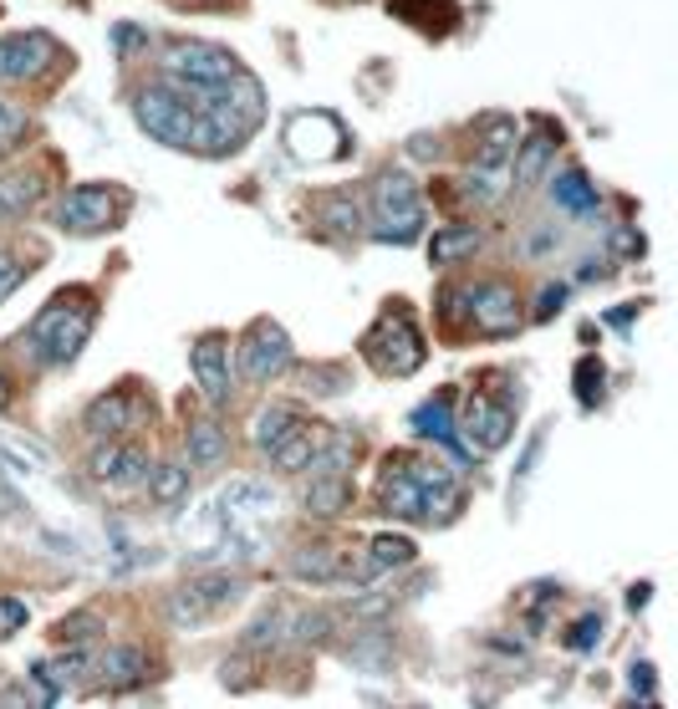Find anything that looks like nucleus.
Returning a JSON list of instances; mask_svg holds the SVG:
<instances>
[{"instance_id": "1", "label": "nucleus", "mask_w": 678, "mask_h": 709, "mask_svg": "<svg viewBox=\"0 0 678 709\" xmlns=\"http://www.w3.org/2000/svg\"><path fill=\"white\" fill-rule=\"evenodd\" d=\"M424 230V194L409 169H382L373 179V210H367V236L382 245H409Z\"/></svg>"}, {"instance_id": "2", "label": "nucleus", "mask_w": 678, "mask_h": 709, "mask_svg": "<svg viewBox=\"0 0 678 709\" xmlns=\"http://www.w3.org/2000/svg\"><path fill=\"white\" fill-rule=\"evenodd\" d=\"M92 317H98V306L87 302V296H56V302H47L41 312H36V321H32L36 357H41L47 368H72L77 353L87 347Z\"/></svg>"}, {"instance_id": "3", "label": "nucleus", "mask_w": 678, "mask_h": 709, "mask_svg": "<svg viewBox=\"0 0 678 709\" xmlns=\"http://www.w3.org/2000/svg\"><path fill=\"white\" fill-rule=\"evenodd\" d=\"M363 357L388 378H409L424 368V338H418L409 306H382V317L363 338Z\"/></svg>"}, {"instance_id": "4", "label": "nucleus", "mask_w": 678, "mask_h": 709, "mask_svg": "<svg viewBox=\"0 0 678 709\" xmlns=\"http://www.w3.org/2000/svg\"><path fill=\"white\" fill-rule=\"evenodd\" d=\"M246 597V577L240 572H199L189 582L168 592V618L179 628H199V623H215L225 608H235Z\"/></svg>"}, {"instance_id": "5", "label": "nucleus", "mask_w": 678, "mask_h": 709, "mask_svg": "<svg viewBox=\"0 0 678 709\" xmlns=\"http://www.w3.org/2000/svg\"><path fill=\"white\" fill-rule=\"evenodd\" d=\"M159 67H164V77L189 83V87H219V83L246 77L240 62H235L225 47H215V41H179V47H168L164 56H159Z\"/></svg>"}, {"instance_id": "6", "label": "nucleus", "mask_w": 678, "mask_h": 709, "mask_svg": "<svg viewBox=\"0 0 678 709\" xmlns=\"http://www.w3.org/2000/svg\"><path fill=\"white\" fill-rule=\"evenodd\" d=\"M117 204L123 200H117L113 185H77L56 200L51 220L62 225V230H72V236H98V230H113V220L123 215Z\"/></svg>"}, {"instance_id": "7", "label": "nucleus", "mask_w": 678, "mask_h": 709, "mask_svg": "<svg viewBox=\"0 0 678 709\" xmlns=\"http://www.w3.org/2000/svg\"><path fill=\"white\" fill-rule=\"evenodd\" d=\"M240 372L255 378V383H271V378H281L291 363H297V347H291V332L276 327V321H261L246 342H240Z\"/></svg>"}, {"instance_id": "8", "label": "nucleus", "mask_w": 678, "mask_h": 709, "mask_svg": "<svg viewBox=\"0 0 678 709\" xmlns=\"http://www.w3.org/2000/svg\"><path fill=\"white\" fill-rule=\"evenodd\" d=\"M464 317L485 327L490 338H515L520 332V302L505 281H475L464 287Z\"/></svg>"}, {"instance_id": "9", "label": "nucleus", "mask_w": 678, "mask_h": 709, "mask_svg": "<svg viewBox=\"0 0 678 709\" xmlns=\"http://www.w3.org/2000/svg\"><path fill=\"white\" fill-rule=\"evenodd\" d=\"M378 506L388 516H403V521H424V506H429V490L418 480L414 459H388L378 480Z\"/></svg>"}, {"instance_id": "10", "label": "nucleus", "mask_w": 678, "mask_h": 709, "mask_svg": "<svg viewBox=\"0 0 678 709\" xmlns=\"http://www.w3.org/2000/svg\"><path fill=\"white\" fill-rule=\"evenodd\" d=\"M189 368H194V383L199 393L210 398V404H225L230 398V338L225 332H204V338L194 342V353H189Z\"/></svg>"}, {"instance_id": "11", "label": "nucleus", "mask_w": 678, "mask_h": 709, "mask_svg": "<svg viewBox=\"0 0 678 709\" xmlns=\"http://www.w3.org/2000/svg\"><path fill=\"white\" fill-rule=\"evenodd\" d=\"M56 56V41L47 31H16L0 41V83H32L47 72V62Z\"/></svg>"}, {"instance_id": "12", "label": "nucleus", "mask_w": 678, "mask_h": 709, "mask_svg": "<svg viewBox=\"0 0 678 709\" xmlns=\"http://www.w3.org/2000/svg\"><path fill=\"white\" fill-rule=\"evenodd\" d=\"M286 143L297 159L306 164H322V159H337V153L348 149V138H342V123L331 118V113H301L291 128H286Z\"/></svg>"}, {"instance_id": "13", "label": "nucleus", "mask_w": 678, "mask_h": 709, "mask_svg": "<svg viewBox=\"0 0 678 709\" xmlns=\"http://www.w3.org/2000/svg\"><path fill=\"white\" fill-rule=\"evenodd\" d=\"M143 414H149V404H143L133 389L102 393L98 404L87 408V434H92V440H123L128 429L143 423Z\"/></svg>"}, {"instance_id": "14", "label": "nucleus", "mask_w": 678, "mask_h": 709, "mask_svg": "<svg viewBox=\"0 0 678 709\" xmlns=\"http://www.w3.org/2000/svg\"><path fill=\"white\" fill-rule=\"evenodd\" d=\"M511 429H515V414L505 404H495L490 393H475L469 398V408H464V434H469V444L475 450H500V444L511 440Z\"/></svg>"}, {"instance_id": "15", "label": "nucleus", "mask_w": 678, "mask_h": 709, "mask_svg": "<svg viewBox=\"0 0 678 709\" xmlns=\"http://www.w3.org/2000/svg\"><path fill=\"white\" fill-rule=\"evenodd\" d=\"M149 450H138V444H108L98 459H92V474H98L102 485H113V490H133L138 480H149Z\"/></svg>"}, {"instance_id": "16", "label": "nucleus", "mask_w": 678, "mask_h": 709, "mask_svg": "<svg viewBox=\"0 0 678 709\" xmlns=\"http://www.w3.org/2000/svg\"><path fill=\"white\" fill-rule=\"evenodd\" d=\"M409 423H414V434H424V440H439V444H444L454 465H469V455H464V444H460V429H454V408H449V393H439V398H429V404H418L414 414H409Z\"/></svg>"}, {"instance_id": "17", "label": "nucleus", "mask_w": 678, "mask_h": 709, "mask_svg": "<svg viewBox=\"0 0 678 709\" xmlns=\"http://www.w3.org/2000/svg\"><path fill=\"white\" fill-rule=\"evenodd\" d=\"M316 230L327 240H357L363 236V200H357V194H327V200H316Z\"/></svg>"}, {"instance_id": "18", "label": "nucleus", "mask_w": 678, "mask_h": 709, "mask_svg": "<svg viewBox=\"0 0 678 709\" xmlns=\"http://www.w3.org/2000/svg\"><path fill=\"white\" fill-rule=\"evenodd\" d=\"M41 200H47V174H41V169H11V174H0V220L26 215V210H36Z\"/></svg>"}, {"instance_id": "19", "label": "nucleus", "mask_w": 678, "mask_h": 709, "mask_svg": "<svg viewBox=\"0 0 678 709\" xmlns=\"http://www.w3.org/2000/svg\"><path fill=\"white\" fill-rule=\"evenodd\" d=\"M291 577H301V582H363V572H352L348 561L337 557L331 546H301L297 557H291Z\"/></svg>"}, {"instance_id": "20", "label": "nucleus", "mask_w": 678, "mask_h": 709, "mask_svg": "<svg viewBox=\"0 0 678 709\" xmlns=\"http://www.w3.org/2000/svg\"><path fill=\"white\" fill-rule=\"evenodd\" d=\"M291 618H297L291 608H265L261 618L240 633V648H246V654H281V648H291Z\"/></svg>"}, {"instance_id": "21", "label": "nucleus", "mask_w": 678, "mask_h": 709, "mask_svg": "<svg viewBox=\"0 0 678 709\" xmlns=\"http://www.w3.org/2000/svg\"><path fill=\"white\" fill-rule=\"evenodd\" d=\"M348 506H352V474L348 470H322L316 474L312 490H306V510L322 516V521H331V516H342Z\"/></svg>"}, {"instance_id": "22", "label": "nucleus", "mask_w": 678, "mask_h": 709, "mask_svg": "<svg viewBox=\"0 0 678 709\" xmlns=\"http://www.w3.org/2000/svg\"><path fill=\"white\" fill-rule=\"evenodd\" d=\"M98 663H102V689H138V684L153 679V663L143 648H113Z\"/></svg>"}, {"instance_id": "23", "label": "nucleus", "mask_w": 678, "mask_h": 709, "mask_svg": "<svg viewBox=\"0 0 678 709\" xmlns=\"http://www.w3.org/2000/svg\"><path fill=\"white\" fill-rule=\"evenodd\" d=\"M551 194H556V204H562L566 215H577V220L597 215V189H592V179H587L577 164H562V169H556V179H551Z\"/></svg>"}, {"instance_id": "24", "label": "nucleus", "mask_w": 678, "mask_h": 709, "mask_svg": "<svg viewBox=\"0 0 678 709\" xmlns=\"http://www.w3.org/2000/svg\"><path fill=\"white\" fill-rule=\"evenodd\" d=\"M322 444H327V429H306V423H301L297 434H291L271 459H276V470L281 474H301V470H312L316 459H322Z\"/></svg>"}, {"instance_id": "25", "label": "nucleus", "mask_w": 678, "mask_h": 709, "mask_svg": "<svg viewBox=\"0 0 678 709\" xmlns=\"http://www.w3.org/2000/svg\"><path fill=\"white\" fill-rule=\"evenodd\" d=\"M297 429H301V408H297V404H271V408L261 414V419H255L250 440L261 444L265 455H276V450H281V444L291 440Z\"/></svg>"}, {"instance_id": "26", "label": "nucleus", "mask_w": 678, "mask_h": 709, "mask_svg": "<svg viewBox=\"0 0 678 709\" xmlns=\"http://www.w3.org/2000/svg\"><path fill=\"white\" fill-rule=\"evenodd\" d=\"M511 149H515V123L505 118V113H490V118L480 123V169L500 174V164L511 159Z\"/></svg>"}, {"instance_id": "27", "label": "nucleus", "mask_w": 678, "mask_h": 709, "mask_svg": "<svg viewBox=\"0 0 678 709\" xmlns=\"http://www.w3.org/2000/svg\"><path fill=\"white\" fill-rule=\"evenodd\" d=\"M414 561V541L398 536V531H378V536L367 541V577H382L393 572V567H409Z\"/></svg>"}, {"instance_id": "28", "label": "nucleus", "mask_w": 678, "mask_h": 709, "mask_svg": "<svg viewBox=\"0 0 678 709\" xmlns=\"http://www.w3.org/2000/svg\"><path fill=\"white\" fill-rule=\"evenodd\" d=\"M485 245V230L480 225H444L434 236V266H454L464 255H475Z\"/></svg>"}, {"instance_id": "29", "label": "nucleus", "mask_w": 678, "mask_h": 709, "mask_svg": "<svg viewBox=\"0 0 678 709\" xmlns=\"http://www.w3.org/2000/svg\"><path fill=\"white\" fill-rule=\"evenodd\" d=\"M184 495H189V470L174 465V459H159V465L149 470V501L153 506H164V510H174V506H184Z\"/></svg>"}, {"instance_id": "30", "label": "nucleus", "mask_w": 678, "mask_h": 709, "mask_svg": "<svg viewBox=\"0 0 678 709\" xmlns=\"http://www.w3.org/2000/svg\"><path fill=\"white\" fill-rule=\"evenodd\" d=\"M556 134H526V149H520V159H515V185H536L541 174H547V164L556 159Z\"/></svg>"}, {"instance_id": "31", "label": "nucleus", "mask_w": 678, "mask_h": 709, "mask_svg": "<svg viewBox=\"0 0 678 709\" xmlns=\"http://www.w3.org/2000/svg\"><path fill=\"white\" fill-rule=\"evenodd\" d=\"M189 459H194L199 470H210V465H219V459H225V429H219L210 414L189 423Z\"/></svg>"}, {"instance_id": "32", "label": "nucleus", "mask_w": 678, "mask_h": 709, "mask_svg": "<svg viewBox=\"0 0 678 709\" xmlns=\"http://www.w3.org/2000/svg\"><path fill=\"white\" fill-rule=\"evenodd\" d=\"M331 628H337V618L322 612V608L297 612V618H291V648H316V643H327Z\"/></svg>"}, {"instance_id": "33", "label": "nucleus", "mask_w": 678, "mask_h": 709, "mask_svg": "<svg viewBox=\"0 0 678 709\" xmlns=\"http://www.w3.org/2000/svg\"><path fill=\"white\" fill-rule=\"evenodd\" d=\"M102 633V618L98 612H66L62 623H56V643H77V648H87V643Z\"/></svg>"}, {"instance_id": "34", "label": "nucleus", "mask_w": 678, "mask_h": 709, "mask_svg": "<svg viewBox=\"0 0 678 709\" xmlns=\"http://www.w3.org/2000/svg\"><path fill=\"white\" fill-rule=\"evenodd\" d=\"M26 138H32V118L21 107H11V102H0V153H11Z\"/></svg>"}, {"instance_id": "35", "label": "nucleus", "mask_w": 678, "mask_h": 709, "mask_svg": "<svg viewBox=\"0 0 678 709\" xmlns=\"http://www.w3.org/2000/svg\"><path fill=\"white\" fill-rule=\"evenodd\" d=\"M21 628H26V608L16 597H0V638H16Z\"/></svg>"}, {"instance_id": "36", "label": "nucleus", "mask_w": 678, "mask_h": 709, "mask_svg": "<svg viewBox=\"0 0 678 709\" xmlns=\"http://www.w3.org/2000/svg\"><path fill=\"white\" fill-rule=\"evenodd\" d=\"M21 276H26V266H21L11 251H0V302H5V296L21 287Z\"/></svg>"}, {"instance_id": "37", "label": "nucleus", "mask_w": 678, "mask_h": 709, "mask_svg": "<svg viewBox=\"0 0 678 709\" xmlns=\"http://www.w3.org/2000/svg\"><path fill=\"white\" fill-rule=\"evenodd\" d=\"M541 291H547V296H541V302H536V317L547 321V317H556V312H562V306H566V296H572V291H566L562 281H556V287H541Z\"/></svg>"}, {"instance_id": "38", "label": "nucleus", "mask_w": 678, "mask_h": 709, "mask_svg": "<svg viewBox=\"0 0 678 709\" xmlns=\"http://www.w3.org/2000/svg\"><path fill=\"white\" fill-rule=\"evenodd\" d=\"M597 372H602L597 363H581L577 368V398L581 404H597Z\"/></svg>"}, {"instance_id": "39", "label": "nucleus", "mask_w": 678, "mask_h": 709, "mask_svg": "<svg viewBox=\"0 0 678 709\" xmlns=\"http://www.w3.org/2000/svg\"><path fill=\"white\" fill-rule=\"evenodd\" d=\"M352 663H367V669H382V663H388V643H357V648H352Z\"/></svg>"}, {"instance_id": "40", "label": "nucleus", "mask_w": 678, "mask_h": 709, "mask_svg": "<svg viewBox=\"0 0 678 709\" xmlns=\"http://www.w3.org/2000/svg\"><path fill=\"white\" fill-rule=\"evenodd\" d=\"M597 633H602V618H587V623H577L572 633H566V643H572V648H592Z\"/></svg>"}, {"instance_id": "41", "label": "nucleus", "mask_w": 678, "mask_h": 709, "mask_svg": "<svg viewBox=\"0 0 678 709\" xmlns=\"http://www.w3.org/2000/svg\"><path fill=\"white\" fill-rule=\"evenodd\" d=\"M0 709H36V699L21 684H0Z\"/></svg>"}, {"instance_id": "42", "label": "nucleus", "mask_w": 678, "mask_h": 709, "mask_svg": "<svg viewBox=\"0 0 678 709\" xmlns=\"http://www.w3.org/2000/svg\"><path fill=\"white\" fill-rule=\"evenodd\" d=\"M11 408V383H5V372H0V414Z\"/></svg>"}]
</instances>
